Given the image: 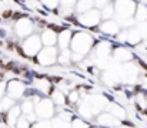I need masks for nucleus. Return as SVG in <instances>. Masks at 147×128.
<instances>
[{
    "mask_svg": "<svg viewBox=\"0 0 147 128\" xmlns=\"http://www.w3.org/2000/svg\"><path fill=\"white\" fill-rule=\"evenodd\" d=\"M93 46V39L86 34V33H76L74 37L71 39V53L74 56H79V57H83L84 54H87L90 51Z\"/></svg>",
    "mask_w": 147,
    "mask_h": 128,
    "instance_id": "nucleus-1",
    "label": "nucleus"
},
{
    "mask_svg": "<svg viewBox=\"0 0 147 128\" xmlns=\"http://www.w3.org/2000/svg\"><path fill=\"white\" fill-rule=\"evenodd\" d=\"M134 10H136V6H134L133 0H119V1H116L114 11H116V14H117V17L121 23L127 24L129 19L133 17Z\"/></svg>",
    "mask_w": 147,
    "mask_h": 128,
    "instance_id": "nucleus-2",
    "label": "nucleus"
},
{
    "mask_svg": "<svg viewBox=\"0 0 147 128\" xmlns=\"http://www.w3.org/2000/svg\"><path fill=\"white\" fill-rule=\"evenodd\" d=\"M54 105H56V104L53 103V100L40 98V100L36 103V108H34L36 117H37L39 120H50V118H53V115L56 114Z\"/></svg>",
    "mask_w": 147,
    "mask_h": 128,
    "instance_id": "nucleus-3",
    "label": "nucleus"
},
{
    "mask_svg": "<svg viewBox=\"0 0 147 128\" xmlns=\"http://www.w3.org/2000/svg\"><path fill=\"white\" fill-rule=\"evenodd\" d=\"M40 47H42V40H40V37H37V36H32V37L26 39L24 43H23L24 54H27V56H30V57L37 56V54L42 51Z\"/></svg>",
    "mask_w": 147,
    "mask_h": 128,
    "instance_id": "nucleus-4",
    "label": "nucleus"
},
{
    "mask_svg": "<svg viewBox=\"0 0 147 128\" xmlns=\"http://www.w3.org/2000/svg\"><path fill=\"white\" fill-rule=\"evenodd\" d=\"M24 92H26V84L22 83V81H19V80H11L7 84V95L10 98H13L14 101L23 98L24 97Z\"/></svg>",
    "mask_w": 147,
    "mask_h": 128,
    "instance_id": "nucleus-5",
    "label": "nucleus"
},
{
    "mask_svg": "<svg viewBox=\"0 0 147 128\" xmlns=\"http://www.w3.org/2000/svg\"><path fill=\"white\" fill-rule=\"evenodd\" d=\"M57 58V51L54 47H46L37 54V61L42 66H53Z\"/></svg>",
    "mask_w": 147,
    "mask_h": 128,
    "instance_id": "nucleus-6",
    "label": "nucleus"
},
{
    "mask_svg": "<svg viewBox=\"0 0 147 128\" xmlns=\"http://www.w3.org/2000/svg\"><path fill=\"white\" fill-rule=\"evenodd\" d=\"M96 123L100 127H104V128H114L119 125V120L111 113H106V111L100 113L96 117Z\"/></svg>",
    "mask_w": 147,
    "mask_h": 128,
    "instance_id": "nucleus-7",
    "label": "nucleus"
},
{
    "mask_svg": "<svg viewBox=\"0 0 147 128\" xmlns=\"http://www.w3.org/2000/svg\"><path fill=\"white\" fill-rule=\"evenodd\" d=\"M80 23L83 26H87V27H92V26H96L100 20V13L97 10H89L86 13H83L80 17H79Z\"/></svg>",
    "mask_w": 147,
    "mask_h": 128,
    "instance_id": "nucleus-8",
    "label": "nucleus"
},
{
    "mask_svg": "<svg viewBox=\"0 0 147 128\" xmlns=\"http://www.w3.org/2000/svg\"><path fill=\"white\" fill-rule=\"evenodd\" d=\"M22 117V107L20 105H14L11 107L7 113H6V123L9 127H16L19 118Z\"/></svg>",
    "mask_w": 147,
    "mask_h": 128,
    "instance_id": "nucleus-9",
    "label": "nucleus"
},
{
    "mask_svg": "<svg viewBox=\"0 0 147 128\" xmlns=\"http://www.w3.org/2000/svg\"><path fill=\"white\" fill-rule=\"evenodd\" d=\"M32 30H33V24H32V21L29 19H20L16 23V33L19 36H22V37L30 34Z\"/></svg>",
    "mask_w": 147,
    "mask_h": 128,
    "instance_id": "nucleus-10",
    "label": "nucleus"
},
{
    "mask_svg": "<svg viewBox=\"0 0 147 128\" xmlns=\"http://www.w3.org/2000/svg\"><path fill=\"white\" fill-rule=\"evenodd\" d=\"M42 43L45 44V46H47V47H53L54 44H56V39H57V36H56V33L53 31V30H46L43 34H42Z\"/></svg>",
    "mask_w": 147,
    "mask_h": 128,
    "instance_id": "nucleus-11",
    "label": "nucleus"
},
{
    "mask_svg": "<svg viewBox=\"0 0 147 128\" xmlns=\"http://www.w3.org/2000/svg\"><path fill=\"white\" fill-rule=\"evenodd\" d=\"M101 30H103L106 34H111V36H114V34L119 33V24H117L116 21H113V20H107L106 23H103Z\"/></svg>",
    "mask_w": 147,
    "mask_h": 128,
    "instance_id": "nucleus-12",
    "label": "nucleus"
},
{
    "mask_svg": "<svg viewBox=\"0 0 147 128\" xmlns=\"http://www.w3.org/2000/svg\"><path fill=\"white\" fill-rule=\"evenodd\" d=\"M71 44V33L64 30L59 34V46L63 48V50H67V47Z\"/></svg>",
    "mask_w": 147,
    "mask_h": 128,
    "instance_id": "nucleus-13",
    "label": "nucleus"
},
{
    "mask_svg": "<svg viewBox=\"0 0 147 128\" xmlns=\"http://www.w3.org/2000/svg\"><path fill=\"white\" fill-rule=\"evenodd\" d=\"M34 87H36L37 91H40V92H43V94H49L51 84H50V81L47 78H37V80L34 81Z\"/></svg>",
    "mask_w": 147,
    "mask_h": 128,
    "instance_id": "nucleus-14",
    "label": "nucleus"
},
{
    "mask_svg": "<svg viewBox=\"0 0 147 128\" xmlns=\"http://www.w3.org/2000/svg\"><path fill=\"white\" fill-rule=\"evenodd\" d=\"M110 113L117 118V120H126V115H127V111L121 107V105H119V104H113L111 105V108H110Z\"/></svg>",
    "mask_w": 147,
    "mask_h": 128,
    "instance_id": "nucleus-15",
    "label": "nucleus"
},
{
    "mask_svg": "<svg viewBox=\"0 0 147 128\" xmlns=\"http://www.w3.org/2000/svg\"><path fill=\"white\" fill-rule=\"evenodd\" d=\"M51 100H53V103L57 104V105H64V104L67 103L66 95H64L61 91H59V90H56V91L51 92Z\"/></svg>",
    "mask_w": 147,
    "mask_h": 128,
    "instance_id": "nucleus-16",
    "label": "nucleus"
},
{
    "mask_svg": "<svg viewBox=\"0 0 147 128\" xmlns=\"http://www.w3.org/2000/svg\"><path fill=\"white\" fill-rule=\"evenodd\" d=\"M116 58L119 61H129L131 58V53L126 48H119L116 50Z\"/></svg>",
    "mask_w": 147,
    "mask_h": 128,
    "instance_id": "nucleus-17",
    "label": "nucleus"
},
{
    "mask_svg": "<svg viewBox=\"0 0 147 128\" xmlns=\"http://www.w3.org/2000/svg\"><path fill=\"white\" fill-rule=\"evenodd\" d=\"M93 4H94V0H80L79 4H77V10L86 13V11L92 10V6Z\"/></svg>",
    "mask_w": 147,
    "mask_h": 128,
    "instance_id": "nucleus-18",
    "label": "nucleus"
},
{
    "mask_svg": "<svg viewBox=\"0 0 147 128\" xmlns=\"http://www.w3.org/2000/svg\"><path fill=\"white\" fill-rule=\"evenodd\" d=\"M71 128H90V125L86 123L84 118H73Z\"/></svg>",
    "mask_w": 147,
    "mask_h": 128,
    "instance_id": "nucleus-19",
    "label": "nucleus"
},
{
    "mask_svg": "<svg viewBox=\"0 0 147 128\" xmlns=\"http://www.w3.org/2000/svg\"><path fill=\"white\" fill-rule=\"evenodd\" d=\"M32 121L27 118V117H20L19 118V121H17V124H16V128H32Z\"/></svg>",
    "mask_w": 147,
    "mask_h": 128,
    "instance_id": "nucleus-20",
    "label": "nucleus"
},
{
    "mask_svg": "<svg viewBox=\"0 0 147 128\" xmlns=\"http://www.w3.org/2000/svg\"><path fill=\"white\" fill-rule=\"evenodd\" d=\"M32 128H54L53 127V123H50L49 120H39V121H36Z\"/></svg>",
    "mask_w": 147,
    "mask_h": 128,
    "instance_id": "nucleus-21",
    "label": "nucleus"
},
{
    "mask_svg": "<svg viewBox=\"0 0 147 128\" xmlns=\"http://www.w3.org/2000/svg\"><path fill=\"white\" fill-rule=\"evenodd\" d=\"M79 100H80V95H79L77 91H70V92H69V95H67V101H69L70 104H77Z\"/></svg>",
    "mask_w": 147,
    "mask_h": 128,
    "instance_id": "nucleus-22",
    "label": "nucleus"
},
{
    "mask_svg": "<svg viewBox=\"0 0 147 128\" xmlns=\"http://www.w3.org/2000/svg\"><path fill=\"white\" fill-rule=\"evenodd\" d=\"M113 13H114V7L107 6V9L103 10V17H104V19H110V17L113 16Z\"/></svg>",
    "mask_w": 147,
    "mask_h": 128,
    "instance_id": "nucleus-23",
    "label": "nucleus"
},
{
    "mask_svg": "<svg viewBox=\"0 0 147 128\" xmlns=\"http://www.w3.org/2000/svg\"><path fill=\"white\" fill-rule=\"evenodd\" d=\"M7 95V84L4 81H0V100H3Z\"/></svg>",
    "mask_w": 147,
    "mask_h": 128,
    "instance_id": "nucleus-24",
    "label": "nucleus"
},
{
    "mask_svg": "<svg viewBox=\"0 0 147 128\" xmlns=\"http://www.w3.org/2000/svg\"><path fill=\"white\" fill-rule=\"evenodd\" d=\"M47 7H50V9H54L56 6H57V3H59V0H42Z\"/></svg>",
    "mask_w": 147,
    "mask_h": 128,
    "instance_id": "nucleus-25",
    "label": "nucleus"
},
{
    "mask_svg": "<svg viewBox=\"0 0 147 128\" xmlns=\"http://www.w3.org/2000/svg\"><path fill=\"white\" fill-rule=\"evenodd\" d=\"M109 1H110V0H94L96 6H98V7H101V6H109V4H107Z\"/></svg>",
    "mask_w": 147,
    "mask_h": 128,
    "instance_id": "nucleus-26",
    "label": "nucleus"
},
{
    "mask_svg": "<svg viewBox=\"0 0 147 128\" xmlns=\"http://www.w3.org/2000/svg\"><path fill=\"white\" fill-rule=\"evenodd\" d=\"M76 0H61V4L63 6H73Z\"/></svg>",
    "mask_w": 147,
    "mask_h": 128,
    "instance_id": "nucleus-27",
    "label": "nucleus"
},
{
    "mask_svg": "<svg viewBox=\"0 0 147 128\" xmlns=\"http://www.w3.org/2000/svg\"><path fill=\"white\" fill-rule=\"evenodd\" d=\"M96 128H104V127H96Z\"/></svg>",
    "mask_w": 147,
    "mask_h": 128,
    "instance_id": "nucleus-28",
    "label": "nucleus"
}]
</instances>
